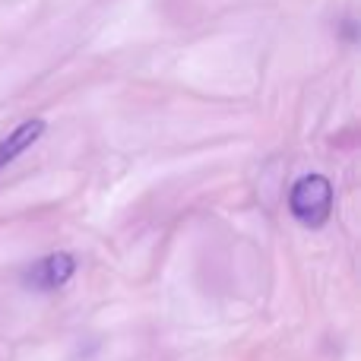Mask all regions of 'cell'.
Masks as SVG:
<instances>
[{
  "instance_id": "cell-3",
  "label": "cell",
  "mask_w": 361,
  "mask_h": 361,
  "mask_svg": "<svg viewBox=\"0 0 361 361\" xmlns=\"http://www.w3.org/2000/svg\"><path fill=\"white\" fill-rule=\"evenodd\" d=\"M42 133H44V121L32 118V121H23L6 140H0V169H6V165L23 156L25 149H32V146L42 140Z\"/></svg>"
},
{
  "instance_id": "cell-1",
  "label": "cell",
  "mask_w": 361,
  "mask_h": 361,
  "mask_svg": "<svg viewBox=\"0 0 361 361\" xmlns=\"http://www.w3.org/2000/svg\"><path fill=\"white\" fill-rule=\"evenodd\" d=\"M288 209L307 228L326 225L333 212V184L324 175H305L301 180H295L292 193H288Z\"/></svg>"
},
{
  "instance_id": "cell-2",
  "label": "cell",
  "mask_w": 361,
  "mask_h": 361,
  "mask_svg": "<svg viewBox=\"0 0 361 361\" xmlns=\"http://www.w3.org/2000/svg\"><path fill=\"white\" fill-rule=\"evenodd\" d=\"M76 273V260L70 254H51L44 260L32 263V269L25 273V286L51 292V288H63Z\"/></svg>"
}]
</instances>
